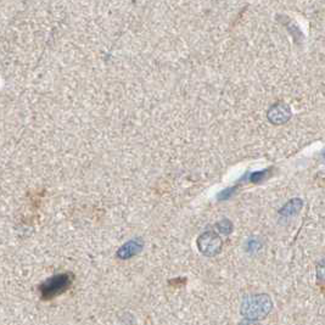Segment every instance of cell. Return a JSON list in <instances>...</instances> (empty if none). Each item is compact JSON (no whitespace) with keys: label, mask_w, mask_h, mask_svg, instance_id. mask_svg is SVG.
<instances>
[{"label":"cell","mask_w":325,"mask_h":325,"mask_svg":"<svg viewBox=\"0 0 325 325\" xmlns=\"http://www.w3.org/2000/svg\"><path fill=\"white\" fill-rule=\"evenodd\" d=\"M289 116H290V114L289 112L286 114V109L281 107V106H275L269 111V120L273 123H283V122L288 120Z\"/></svg>","instance_id":"cell-6"},{"label":"cell","mask_w":325,"mask_h":325,"mask_svg":"<svg viewBox=\"0 0 325 325\" xmlns=\"http://www.w3.org/2000/svg\"><path fill=\"white\" fill-rule=\"evenodd\" d=\"M317 278L318 280L325 281V257L319 261L317 266Z\"/></svg>","instance_id":"cell-11"},{"label":"cell","mask_w":325,"mask_h":325,"mask_svg":"<svg viewBox=\"0 0 325 325\" xmlns=\"http://www.w3.org/2000/svg\"><path fill=\"white\" fill-rule=\"evenodd\" d=\"M236 189H237L236 186H231V188L224 189L223 191H221L220 194H218V200L223 201V200H228V199H230L231 196L235 195Z\"/></svg>","instance_id":"cell-9"},{"label":"cell","mask_w":325,"mask_h":325,"mask_svg":"<svg viewBox=\"0 0 325 325\" xmlns=\"http://www.w3.org/2000/svg\"><path fill=\"white\" fill-rule=\"evenodd\" d=\"M261 247H262V244H261V241L258 239H256V237H252V239L247 241V251H249V252H256Z\"/></svg>","instance_id":"cell-10"},{"label":"cell","mask_w":325,"mask_h":325,"mask_svg":"<svg viewBox=\"0 0 325 325\" xmlns=\"http://www.w3.org/2000/svg\"><path fill=\"white\" fill-rule=\"evenodd\" d=\"M215 227H217V229L220 233L224 234V235H229V234L233 231V223L229 220H222L221 222H218L217 224H215Z\"/></svg>","instance_id":"cell-7"},{"label":"cell","mask_w":325,"mask_h":325,"mask_svg":"<svg viewBox=\"0 0 325 325\" xmlns=\"http://www.w3.org/2000/svg\"><path fill=\"white\" fill-rule=\"evenodd\" d=\"M272 308L273 302L268 295H250L243 300L240 312L246 319L258 320L267 317L272 311Z\"/></svg>","instance_id":"cell-1"},{"label":"cell","mask_w":325,"mask_h":325,"mask_svg":"<svg viewBox=\"0 0 325 325\" xmlns=\"http://www.w3.org/2000/svg\"><path fill=\"white\" fill-rule=\"evenodd\" d=\"M223 241L213 231H206L198 239V249L206 257H214L221 252Z\"/></svg>","instance_id":"cell-3"},{"label":"cell","mask_w":325,"mask_h":325,"mask_svg":"<svg viewBox=\"0 0 325 325\" xmlns=\"http://www.w3.org/2000/svg\"><path fill=\"white\" fill-rule=\"evenodd\" d=\"M304 202L301 199H292L289 202H286V205L283 206V208L279 211V214L284 218H290L294 217L295 214H297L301 211Z\"/></svg>","instance_id":"cell-5"},{"label":"cell","mask_w":325,"mask_h":325,"mask_svg":"<svg viewBox=\"0 0 325 325\" xmlns=\"http://www.w3.org/2000/svg\"><path fill=\"white\" fill-rule=\"evenodd\" d=\"M72 280L73 276L71 274H67V273L55 275L53 276V278L48 279V280L44 281L39 288L41 297H43L44 300H51V298L63 294V292L69 290L71 284H72Z\"/></svg>","instance_id":"cell-2"},{"label":"cell","mask_w":325,"mask_h":325,"mask_svg":"<svg viewBox=\"0 0 325 325\" xmlns=\"http://www.w3.org/2000/svg\"><path fill=\"white\" fill-rule=\"evenodd\" d=\"M269 175V169H263L259 172L251 173L250 175V182L251 183H261L262 180H265Z\"/></svg>","instance_id":"cell-8"},{"label":"cell","mask_w":325,"mask_h":325,"mask_svg":"<svg viewBox=\"0 0 325 325\" xmlns=\"http://www.w3.org/2000/svg\"><path fill=\"white\" fill-rule=\"evenodd\" d=\"M253 321L255 320H245V321H243V323H240V325H256L255 323H253Z\"/></svg>","instance_id":"cell-12"},{"label":"cell","mask_w":325,"mask_h":325,"mask_svg":"<svg viewBox=\"0 0 325 325\" xmlns=\"http://www.w3.org/2000/svg\"><path fill=\"white\" fill-rule=\"evenodd\" d=\"M141 250H143V241L139 239H135L122 246L121 250L118 251L117 255L120 258H123V259L131 258V257L138 255Z\"/></svg>","instance_id":"cell-4"},{"label":"cell","mask_w":325,"mask_h":325,"mask_svg":"<svg viewBox=\"0 0 325 325\" xmlns=\"http://www.w3.org/2000/svg\"><path fill=\"white\" fill-rule=\"evenodd\" d=\"M324 157H325V153H324Z\"/></svg>","instance_id":"cell-13"}]
</instances>
